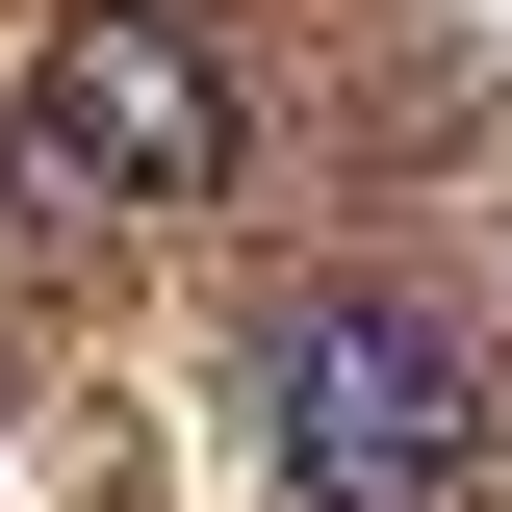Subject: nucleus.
Returning a JSON list of instances; mask_svg holds the SVG:
<instances>
[{
  "label": "nucleus",
  "instance_id": "1",
  "mask_svg": "<svg viewBox=\"0 0 512 512\" xmlns=\"http://www.w3.org/2000/svg\"><path fill=\"white\" fill-rule=\"evenodd\" d=\"M256 436H282V512H461L487 487V359L384 282H308L256 333Z\"/></svg>",
  "mask_w": 512,
  "mask_h": 512
},
{
  "label": "nucleus",
  "instance_id": "2",
  "mask_svg": "<svg viewBox=\"0 0 512 512\" xmlns=\"http://www.w3.org/2000/svg\"><path fill=\"white\" fill-rule=\"evenodd\" d=\"M26 154H52V205H231L256 103L180 0H52L26 26Z\"/></svg>",
  "mask_w": 512,
  "mask_h": 512
}]
</instances>
